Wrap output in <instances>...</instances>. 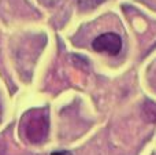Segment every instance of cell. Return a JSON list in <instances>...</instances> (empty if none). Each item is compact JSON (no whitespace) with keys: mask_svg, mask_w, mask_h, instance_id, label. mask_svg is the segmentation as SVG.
Masks as SVG:
<instances>
[{"mask_svg":"<svg viewBox=\"0 0 156 155\" xmlns=\"http://www.w3.org/2000/svg\"><path fill=\"white\" fill-rule=\"evenodd\" d=\"M51 155H71L70 151H55Z\"/></svg>","mask_w":156,"mask_h":155,"instance_id":"cell-4","label":"cell"},{"mask_svg":"<svg viewBox=\"0 0 156 155\" xmlns=\"http://www.w3.org/2000/svg\"><path fill=\"white\" fill-rule=\"evenodd\" d=\"M48 114L44 110L29 111L22 120V132L30 143L44 142L48 136Z\"/></svg>","mask_w":156,"mask_h":155,"instance_id":"cell-1","label":"cell"},{"mask_svg":"<svg viewBox=\"0 0 156 155\" xmlns=\"http://www.w3.org/2000/svg\"><path fill=\"white\" fill-rule=\"evenodd\" d=\"M104 0H78V7L81 10H92V8L100 5Z\"/></svg>","mask_w":156,"mask_h":155,"instance_id":"cell-3","label":"cell"},{"mask_svg":"<svg viewBox=\"0 0 156 155\" xmlns=\"http://www.w3.org/2000/svg\"><path fill=\"white\" fill-rule=\"evenodd\" d=\"M92 48L96 52H107L111 56H115L122 49V40L116 33H104L92 41Z\"/></svg>","mask_w":156,"mask_h":155,"instance_id":"cell-2","label":"cell"}]
</instances>
